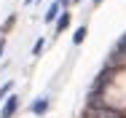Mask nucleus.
I'll list each match as a JSON object with an SVG mask.
<instances>
[{
  "instance_id": "9d476101",
  "label": "nucleus",
  "mask_w": 126,
  "mask_h": 118,
  "mask_svg": "<svg viewBox=\"0 0 126 118\" xmlns=\"http://www.w3.org/2000/svg\"><path fill=\"white\" fill-rule=\"evenodd\" d=\"M97 3H102V0H97Z\"/></svg>"
},
{
  "instance_id": "1a4fd4ad",
  "label": "nucleus",
  "mask_w": 126,
  "mask_h": 118,
  "mask_svg": "<svg viewBox=\"0 0 126 118\" xmlns=\"http://www.w3.org/2000/svg\"><path fill=\"white\" fill-rule=\"evenodd\" d=\"M0 54H3V43H0Z\"/></svg>"
},
{
  "instance_id": "20e7f679",
  "label": "nucleus",
  "mask_w": 126,
  "mask_h": 118,
  "mask_svg": "<svg viewBox=\"0 0 126 118\" xmlns=\"http://www.w3.org/2000/svg\"><path fill=\"white\" fill-rule=\"evenodd\" d=\"M48 107V99H38V102H32V113H43Z\"/></svg>"
},
{
  "instance_id": "0eeeda50",
  "label": "nucleus",
  "mask_w": 126,
  "mask_h": 118,
  "mask_svg": "<svg viewBox=\"0 0 126 118\" xmlns=\"http://www.w3.org/2000/svg\"><path fill=\"white\" fill-rule=\"evenodd\" d=\"M115 51H126V35L121 38V40H118V48H115Z\"/></svg>"
},
{
  "instance_id": "423d86ee",
  "label": "nucleus",
  "mask_w": 126,
  "mask_h": 118,
  "mask_svg": "<svg viewBox=\"0 0 126 118\" xmlns=\"http://www.w3.org/2000/svg\"><path fill=\"white\" fill-rule=\"evenodd\" d=\"M11 89H14V83H11V81H8V83H5V86H3V89H0V99H3V97L8 94V91H11Z\"/></svg>"
},
{
  "instance_id": "39448f33",
  "label": "nucleus",
  "mask_w": 126,
  "mask_h": 118,
  "mask_svg": "<svg viewBox=\"0 0 126 118\" xmlns=\"http://www.w3.org/2000/svg\"><path fill=\"white\" fill-rule=\"evenodd\" d=\"M83 38H86V27H80V30H75V35H73V43H83Z\"/></svg>"
},
{
  "instance_id": "6e6552de",
  "label": "nucleus",
  "mask_w": 126,
  "mask_h": 118,
  "mask_svg": "<svg viewBox=\"0 0 126 118\" xmlns=\"http://www.w3.org/2000/svg\"><path fill=\"white\" fill-rule=\"evenodd\" d=\"M43 46H46V43H43V40H38V43H35V51H32V54H40V51H43Z\"/></svg>"
},
{
  "instance_id": "f257e3e1",
  "label": "nucleus",
  "mask_w": 126,
  "mask_h": 118,
  "mask_svg": "<svg viewBox=\"0 0 126 118\" xmlns=\"http://www.w3.org/2000/svg\"><path fill=\"white\" fill-rule=\"evenodd\" d=\"M16 105H19V97H11V99L5 102V107H3V113H0V116H3V118H14V113H16Z\"/></svg>"
},
{
  "instance_id": "7ed1b4c3",
  "label": "nucleus",
  "mask_w": 126,
  "mask_h": 118,
  "mask_svg": "<svg viewBox=\"0 0 126 118\" xmlns=\"http://www.w3.org/2000/svg\"><path fill=\"white\" fill-rule=\"evenodd\" d=\"M56 27H59V30H67V27H70V14H67V11L56 19Z\"/></svg>"
},
{
  "instance_id": "f03ea898",
  "label": "nucleus",
  "mask_w": 126,
  "mask_h": 118,
  "mask_svg": "<svg viewBox=\"0 0 126 118\" xmlns=\"http://www.w3.org/2000/svg\"><path fill=\"white\" fill-rule=\"evenodd\" d=\"M59 8H62V3L56 0V3H54V5L48 8V11H46V22H54V19L59 16Z\"/></svg>"
}]
</instances>
